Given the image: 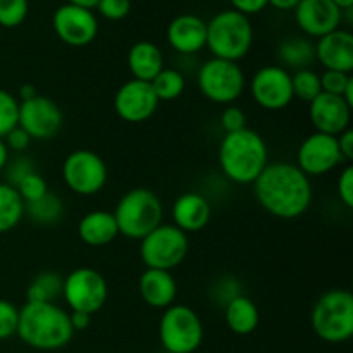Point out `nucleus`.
Wrapping results in <instances>:
<instances>
[{
    "label": "nucleus",
    "instance_id": "nucleus-39",
    "mask_svg": "<svg viewBox=\"0 0 353 353\" xmlns=\"http://www.w3.org/2000/svg\"><path fill=\"white\" fill-rule=\"evenodd\" d=\"M95 9L109 21H121L131 12V0H99Z\"/></svg>",
    "mask_w": 353,
    "mask_h": 353
},
{
    "label": "nucleus",
    "instance_id": "nucleus-43",
    "mask_svg": "<svg viewBox=\"0 0 353 353\" xmlns=\"http://www.w3.org/2000/svg\"><path fill=\"white\" fill-rule=\"evenodd\" d=\"M234 10L245 14V16H252V14H259L269 6L268 0H230Z\"/></svg>",
    "mask_w": 353,
    "mask_h": 353
},
{
    "label": "nucleus",
    "instance_id": "nucleus-26",
    "mask_svg": "<svg viewBox=\"0 0 353 353\" xmlns=\"http://www.w3.org/2000/svg\"><path fill=\"white\" fill-rule=\"evenodd\" d=\"M278 59L281 62V68L295 69H310L312 62L316 61V50L314 43L303 37H290L279 43Z\"/></svg>",
    "mask_w": 353,
    "mask_h": 353
},
{
    "label": "nucleus",
    "instance_id": "nucleus-46",
    "mask_svg": "<svg viewBox=\"0 0 353 353\" xmlns=\"http://www.w3.org/2000/svg\"><path fill=\"white\" fill-rule=\"evenodd\" d=\"M300 0H268L269 6H272L278 10H295Z\"/></svg>",
    "mask_w": 353,
    "mask_h": 353
},
{
    "label": "nucleus",
    "instance_id": "nucleus-3",
    "mask_svg": "<svg viewBox=\"0 0 353 353\" xmlns=\"http://www.w3.org/2000/svg\"><path fill=\"white\" fill-rule=\"evenodd\" d=\"M217 159L221 171L230 181L238 185H254L269 164L268 143L255 130L243 128L224 134Z\"/></svg>",
    "mask_w": 353,
    "mask_h": 353
},
{
    "label": "nucleus",
    "instance_id": "nucleus-18",
    "mask_svg": "<svg viewBox=\"0 0 353 353\" xmlns=\"http://www.w3.org/2000/svg\"><path fill=\"white\" fill-rule=\"evenodd\" d=\"M309 116L316 131L338 137L350 128L352 107L340 95L321 93L310 102Z\"/></svg>",
    "mask_w": 353,
    "mask_h": 353
},
{
    "label": "nucleus",
    "instance_id": "nucleus-15",
    "mask_svg": "<svg viewBox=\"0 0 353 353\" xmlns=\"http://www.w3.org/2000/svg\"><path fill=\"white\" fill-rule=\"evenodd\" d=\"M52 26L62 43L69 47H86L99 33V21L90 9L64 3L52 17Z\"/></svg>",
    "mask_w": 353,
    "mask_h": 353
},
{
    "label": "nucleus",
    "instance_id": "nucleus-20",
    "mask_svg": "<svg viewBox=\"0 0 353 353\" xmlns=\"http://www.w3.org/2000/svg\"><path fill=\"white\" fill-rule=\"evenodd\" d=\"M165 37L172 50L178 54H199L202 48H205L207 23L195 14H181L169 23Z\"/></svg>",
    "mask_w": 353,
    "mask_h": 353
},
{
    "label": "nucleus",
    "instance_id": "nucleus-42",
    "mask_svg": "<svg viewBox=\"0 0 353 353\" xmlns=\"http://www.w3.org/2000/svg\"><path fill=\"white\" fill-rule=\"evenodd\" d=\"M3 141H6L9 152L12 150V152H19L21 154V152H24L28 147H30L31 138L28 137V134L24 133L19 126H16L9 134H7L6 138H3Z\"/></svg>",
    "mask_w": 353,
    "mask_h": 353
},
{
    "label": "nucleus",
    "instance_id": "nucleus-29",
    "mask_svg": "<svg viewBox=\"0 0 353 353\" xmlns=\"http://www.w3.org/2000/svg\"><path fill=\"white\" fill-rule=\"evenodd\" d=\"M150 86L159 102H172L183 95L186 88V79L178 69L164 68L152 79Z\"/></svg>",
    "mask_w": 353,
    "mask_h": 353
},
{
    "label": "nucleus",
    "instance_id": "nucleus-28",
    "mask_svg": "<svg viewBox=\"0 0 353 353\" xmlns=\"http://www.w3.org/2000/svg\"><path fill=\"white\" fill-rule=\"evenodd\" d=\"M64 278L59 272L43 271L33 278L26 290V302H55L62 296Z\"/></svg>",
    "mask_w": 353,
    "mask_h": 353
},
{
    "label": "nucleus",
    "instance_id": "nucleus-13",
    "mask_svg": "<svg viewBox=\"0 0 353 353\" xmlns=\"http://www.w3.org/2000/svg\"><path fill=\"white\" fill-rule=\"evenodd\" d=\"M250 95L265 110H283L292 103V74L281 65H264L250 79Z\"/></svg>",
    "mask_w": 353,
    "mask_h": 353
},
{
    "label": "nucleus",
    "instance_id": "nucleus-21",
    "mask_svg": "<svg viewBox=\"0 0 353 353\" xmlns=\"http://www.w3.org/2000/svg\"><path fill=\"white\" fill-rule=\"evenodd\" d=\"M171 216L172 224L179 228L183 233H196L209 224L212 207L202 193L186 192L176 199Z\"/></svg>",
    "mask_w": 353,
    "mask_h": 353
},
{
    "label": "nucleus",
    "instance_id": "nucleus-44",
    "mask_svg": "<svg viewBox=\"0 0 353 353\" xmlns=\"http://www.w3.org/2000/svg\"><path fill=\"white\" fill-rule=\"evenodd\" d=\"M338 140V148H340V154L343 157L345 162L353 161V130L348 128L343 133H340L336 137Z\"/></svg>",
    "mask_w": 353,
    "mask_h": 353
},
{
    "label": "nucleus",
    "instance_id": "nucleus-36",
    "mask_svg": "<svg viewBox=\"0 0 353 353\" xmlns=\"http://www.w3.org/2000/svg\"><path fill=\"white\" fill-rule=\"evenodd\" d=\"M238 295H241L240 283L233 278V276H226V278L217 279L216 285L212 288V299L217 300V303H221L223 307H226L228 303L233 299H236Z\"/></svg>",
    "mask_w": 353,
    "mask_h": 353
},
{
    "label": "nucleus",
    "instance_id": "nucleus-51",
    "mask_svg": "<svg viewBox=\"0 0 353 353\" xmlns=\"http://www.w3.org/2000/svg\"><path fill=\"white\" fill-rule=\"evenodd\" d=\"M331 2H333L336 7H340L341 10L352 9L353 7V0H331Z\"/></svg>",
    "mask_w": 353,
    "mask_h": 353
},
{
    "label": "nucleus",
    "instance_id": "nucleus-7",
    "mask_svg": "<svg viewBox=\"0 0 353 353\" xmlns=\"http://www.w3.org/2000/svg\"><path fill=\"white\" fill-rule=\"evenodd\" d=\"M159 340L168 353H195L203 343V323L188 305L172 303L159 323Z\"/></svg>",
    "mask_w": 353,
    "mask_h": 353
},
{
    "label": "nucleus",
    "instance_id": "nucleus-17",
    "mask_svg": "<svg viewBox=\"0 0 353 353\" xmlns=\"http://www.w3.org/2000/svg\"><path fill=\"white\" fill-rule=\"evenodd\" d=\"M295 21L307 37L321 38L340 28L343 10L331 0H300L295 7Z\"/></svg>",
    "mask_w": 353,
    "mask_h": 353
},
{
    "label": "nucleus",
    "instance_id": "nucleus-8",
    "mask_svg": "<svg viewBox=\"0 0 353 353\" xmlns=\"http://www.w3.org/2000/svg\"><path fill=\"white\" fill-rule=\"evenodd\" d=\"M190 250L188 234L174 224H159L140 240V257L147 269L169 271L183 264Z\"/></svg>",
    "mask_w": 353,
    "mask_h": 353
},
{
    "label": "nucleus",
    "instance_id": "nucleus-37",
    "mask_svg": "<svg viewBox=\"0 0 353 353\" xmlns=\"http://www.w3.org/2000/svg\"><path fill=\"white\" fill-rule=\"evenodd\" d=\"M3 171H6V176H7L6 183H9L10 186H14V188H16L17 183H19L24 176H28L30 172L37 171V169H34L33 161H31L30 157H24V155H21V157L14 159V161L7 162V165Z\"/></svg>",
    "mask_w": 353,
    "mask_h": 353
},
{
    "label": "nucleus",
    "instance_id": "nucleus-4",
    "mask_svg": "<svg viewBox=\"0 0 353 353\" xmlns=\"http://www.w3.org/2000/svg\"><path fill=\"white\" fill-rule=\"evenodd\" d=\"M254 43V28L245 14L221 10L207 23V41L212 57L238 62L247 57Z\"/></svg>",
    "mask_w": 353,
    "mask_h": 353
},
{
    "label": "nucleus",
    "instance_id": "nucleus-49",
    "mask_svg": "<svg viewBox=\"0 0 353 353\" xmlns=\"http://www.w3.org/2000/svg\"><path fill=\"white\" fill-rule=\"evenodd\" d=\"M68 3H71V6H78V7H83V9H95L97 3H99V0H68Z\"/></svg>",
    "mask_w": 353,
    "mask_h": 353
},
{
    "label": "nucleus",
    "instance_id": "nucleus-6",
    "mask_svg": "<svg viewBox=\"0 0 353 353\" xmlns=\"http://www.w3.org/2000/svg\"><path fill=\"white\" fill-rule=\"evenodd\" d=\"M310 324L319 340L345 343L353 336V295L348 290L334 288L323 293L314 303Z\"/></svg>",
    "mask_w": 353,
    "mask_h": 353
},
{
    "label": "nucleus",
    "instance_id": "nucleus-31",
    "mask_svg": "<svg viewBox=\"0 0 353 353\" xmlns=\"http://www.w3.org/2000/svg\"><path fill=\"white\" fill-rule=\"evenodd\" d=\"M293 97L303 100V102H312L317 95L323 93L321 88V78L314 69H300L292 74Z\"/></svg>",
    "mask_w": 353,
    "mask_h": 353
},
{
    "label": "nucleus",
    "instance_id": "nucleus-2",
    "mask_svg": "<svg viewBox=\"0 0 353 353\" xmlns=\"http://www.w3.org/2000/svg\"><path fill=\"white\" fill-rule=\"evenodd\" d=\"M16 334L30 348L55 352L68 347L74 330L69 321V312L55 302H26L19 309Z\"/></svg>",
    "mask_w": 353,
    "mask_h": 353
},
{
    "label": "nucleus",
    "instance_id": "nucleus-40",
    "mask_svg": "<svg viewBox=\"0 0 353 353\" xmlns=\"http://www.w3.org/2000/svg\"><path fill=\"white\" fill-rule=\"evenodd\" d=\"M221 126L226 133H234L243 128H247V116L243 110L236 105H226V109L221 114Z\"/></svg>",
    "mask_w": 353,
    "mask_h": 353
},
{
    "label": "nucleus",
    "instance_id": "nucleus-23",
    "mask_svg": "<svg viewBox=\"0 0 353 353\" xmlns=\"http://www.w3.org/2000/svg\"><path fill=\"white\" fill-rule=\"evenodd\" d=\"M78 236L85 245L93 248L105 247L119 236L116 219L107 210H92L78 223Z\"/></svg>",
    "mask_w": 353,
    "mask_h": 353
},
{
    "label": "nucleus",
    "instance_id": "nucleus-38",
    "mask_svg": "<svg viewBox=\"0 0 353 353\" xmlns=\"http://www.w3.org/2000/svg\"><path fill=\"white\" fill-rule=\"evenodd\" d=\"M321 78V88L324 93H330V95H343L345 88L350 83L352 74H345L340 71H324L323 74H319Z\"/></svg>",
    "mask_w": 353,
    "mask_h": 353
},
{
    "label": "nucleus",
    "instance_id": "nucleus-47",
    "mask_svg": "<svg viewBox=\"0 0 353 353\" xmlns=\"http://www.w3.org/2000/svg\"><path fill=\"white\" fill-rule=\"evenodd\" d=\"M38 92H37V86H33L31 83H26V85H23L19 88V97H21V102H24V100H30L33 99V97H37Z\"/></svg>",
    "mask_w": 353,
    "mask_h": 353
},
{
    "label": "nucleus",
    "instance_id": "nucleus-45",
    "mask_svg": "<svg viewBox=\"0 0 353 353\" xmlns=\"http://www.w3.org/2000/svg\"><path fill=\"white\" fill-rule=\"evenodd\" d=\"M69 321H71L72 330L76 331H85L92 324V316L85 312H71L69 314Z\"/></svg>",
    "mask_w": 353,
    "mask_h": 353
},
{
    "label": "nucleus",
    "instance_id": "nucleus-48",
    "mask_svg": "<svg viewBox=\"0 0 353 353\" xmlns=\"http://www.w3.org/2000/svg\"><path fill=\"white\" fill-rule=\"evenodd\" d=\"M10 161V155H9V148H7L6 141L0 140V172L6 169L7 162Z\"/></svg>",
    "mask_w": 353,
    "mask_h": 353
},
{
    "label": "nucleus",
    "instance_id": "nucleus-41",
    "mask_svg": "<svg viewBox=\"0 0 353 353\" xmlns=\"http://www.w3.org/2000/svg\"><path fill=\"white\" fill-rule=\"evenodd\" d=\"M338 196L347 209L353 207V168L350 164L345 165L343 171L338 178Z\"/></svg>",
    "mask_w": 353,
    "mask_h": 353
},
{
    "label": "nucleus",
    "instance_id": "nucleus-19",
    "mask_svg": "<svg viewBox=\"0 0 353 353\" xmlns=\"http://www.w3.org/2000/svg\"><path fill=\"white\" fill-rule=\"evenodd\" d=\"M316 61H319L327 71H340L352 74L353 71V34L347 30L331 31L317 38L314 45Z\"/></svg>",
    "mask_w": 353,
    "mask_h": 353
},
{
    "label": "nucleus",
    "instance_id": "nucleus-30",
    "mask_svg": "<svg viewBox=\"0 0 353 353\" xmlns=\"http://www.w3.org/2000/svg\"><path fill=\"white\" fill-rule=\"evenodd\" d=\"M24 214H28L30 219L38 224H55L64 216V202L61 196L48 192L37 202L24 203Z\"/></svg>",
    "mask_w": 353,
    "mask_h": 353
},
{
    "label": "nucleus",
    "instance_id": "nucleus-33",
    "mask_svg": "<svg viewBox=\"0 0 353 353\" xmlns=\"http://www.w3.org/2000/svg\"><path fill=\"white\" fill-rule=\"evenodd\" d=\"M16 190L21 195V199H23L24 203H31V202H37V200H40L41 196L47 195L48 185L40 172L33 171L28 176H24V178L17 183Z\"/></svg>",
    "mask_w": 353,
    "mask_h": 353
},
{
    "label": "nucleus",
    "instance_id": "nucleus-50",
    "mask_svg": "<svg viewBox=\"0 0 353 353\" xmlns=\"http://www.w3.org/2000/svg\"><path fill=\"white\" fill-rule=\"evenodd\" d=\"M341 97H343L345 102H347L348 105H350L353 109V78L350 79V83L347 85V88H345L343 95H341Z\"/></svg>",
    "mask_w": 353,
    "mask_h": 353
},
{
    "label": "nucleus",
    "instance_id": "nucleus-10",
    "mask_svg": "<svg viewBox=\"0 0 353 353\" xmlns=\"http://www.w3.org/2000/svg\"><path fill=\"white\" fill-rule=\"evenodd\" d=\"M62 296L71 312H85L93 316L107 302L109 286L97 269L78 268L69 272L62 285Z\"/></svg>",
    "mask_w": 353,
    "mask_h": 353
},
{
    "label": "nucleus",
    "instance_id": "nucleus-5",
    "mask_svg": "<svg viewBox=\"0 0 353 353\" xmlns=\"http://www.w3.org/2000/svg\"><path fill=\"white\" fill-rule=\"evenodd\" d=\"M112 214L119 234L140 241L162 224L164 210L157 193L148 188H133L117 200Z\"/></svg>",
    "mask_w": 353,
    "mask_h": 353
},
{
    "label": "nucleus",
    "instance_id": "nucleus-11",
    "mask_svg": "<svg viewBox=\"0 0 353 353\" xmlns=\"http://www.w3.org/2000/svg\"><path fill=\"white\" fill-rule=\"evenodd\" d=\"M107 178L105 161L88 148L71 152L62 164V179L76 195H97L107 185Z\"/></svg>",
    "mask_w": 353,
    "mask_h": 353
},
{
    "label": "nucleus",
    "instance_id": "nucleus-16",
    "mask_svg": "<svg viewBox=\"0 0 353 353\" xmlns=\"http://www.w3.org/2000/svg\"><path fill=\"white\" fill-rule=\"evenodd\" d=\"M159 100L150 83L131 78L119 86L114 97V110L126 123H145L155 114Z\"/></svg>",
    "mask_w": 353,
    "mask_h": 353
},
{
    "label": "nucleus",
    "instance_id": "nucleus-25",
    "mask_svg": "<svg viewBox=\"0 0 353 353\" xmlns=\"http://www.w3.org/2000/svg\"><path fill=\"white\" fill-rule=\"evenodd\" d=\"M224 319H226L228 327L234 334L248 336V334H252L259 327L261 314H259V309L254 300L241 293V295H238L236 299H233L224 307Z\"/></svg>",
    "mask_w": 353,
    "mask_h": 353
},
{
    "label": "nucleus",
    "instance_id": "nucleus-24",
    "mask_svg": "<svg viewBox=\"0 0 353 353\" xmlns=\"http://www.w3.org/2000/svg\"><path fill=\"white\" fill-rule=\"evenodd\" d=\"M128 69L133 79L150 83L164 69V55L154 41H137L128 52Z\"/></svg>",
    "mask_w": 353,
    "mask_h": 353
},
{
    "label": "nucleus",
    "instance_id": "nucleus-34",
    "mask_svg": "<svg viewBox=\"0 0 353 353\" xmlns=\"http://www.w3.org/2000/svg\"><path fill=\"white\" fill-rule=\"evenodd\" d=\"M28 10H30L28 0H0V26H21L26 19Z\"/></svg>",
    "mask_w": 353,
    "mask_h": 353
},
{
    "label": "nucleus",
    "instance_id": "nucleus-12",
    "mask_svg": "<svg viewBox=\"0 0 353 353\" xmlns=\"http://www.w3.org/2000/svg\"><path fill=\"white\" fill-rule=\"evenodd\" d=\"M64 124V114L52 99L37 95L30 100L19 102L17 126L31 140H50L61 131Z\"/></svg>",
    "mask_w": 353,
    "mask_h": 353
},
{
    "label": "nucleus",
    "instance_id": "nucleus-9",
    "mask_svg": "<svg viewBox=\"0 0 353 353\" xmlns=\"http://www.w3.org/2000/svg\"><path fill=\"white\" fill-rule=\"evenodd\" d=\"M199 88L207 100L219 105H231L243 95L247 78L238 62L212 57L199 69Z\"/></svg>",
    "mask_w": 353,
    "mask_h": 353
},
{
    "label": "nucleus",
    "instance_id": "nucleus-22",
    "mask_svg": "<svg viewBox=\"0 0 353 353\" xmlns=\"http://www.w3.org/2000/svg\"><path fill=\"white\" fill-rule=\"evenodd\" d=\"M138 292L141 300L152 309H168L176 302L178 283L169 271L145 269L138 281Z\"/></svg>",
    "mask_w": 353,
    "mask_h": 353
},
{
    "label": "nucleus",
    "instance_id": "nucleus-32",
    "mask_svg": "<svg viewBox=\"0 0 353 353\" xmlns=\"http://www.w3.org/2000/svg\"><path fill=\"white\" fill-rule=\"evenodd\" d=\"M19 102L12 93L0 88V140L7 137L17 126Z\"/></svg>",
    "mask_w": 353,
    "mask_h": 353
},
{
    "label": "nucleus",
    "instance_id": "nucleus-14",
    "mask_svg": "<svg viewBox=\"0 0 353 353\" xmlns=\"http://www.w3.org/2000/svg\"><path fill=\"white\" fill-rule=\"evenodd\" d=\"M341 162L345 161L338 148L336 137L319 133V131L309 134L300 143L299 152H296V168L309 178L327 174L336 169Z\"/></svg>",
    "mask_w": 353,
    "mask_h": 353
},
{
    "label": "nucleus",
    "instance_id": "nucleus-1",
    "mask_svg": "<svg viewBox=\"0 0 353 353\" xmlns=\"http://www.w3.org/2000/svg\"><path fill=\"white\" fill-rule=\"evenodd\" d=\"M259 205L278 219L302 217L312 205V183L296 164L269 162L254 183Z\"/></svg>",
    "mask_w": 353,
    "mask_h": 353
},
{
    "label": "nucleus",
    "instance_id": "nucleus-27",
    "mask_svg": "<svg viewBox=\"0 0 353 353\" xmlns=\"http://www.w3.org/2000/svg\"><path fill=\"white\" fill-rule=\"evenodd\" d=\"M24 217V202L9 183H0V234L12 231Z\"/></svg>",
    "mask_w": 353,
    "mask_h": 353
},
{
    "label": "nucleus",
    "instance_id": "nucleus-35",
    "mask_svg": "<svg viewBox=\"0 0 353 353\" xmlns=\"http://www.w3.org/2000/svg\"><path fill=\"white\" fill-rule=\"evenodd\" d=\"M19 309L12 302L0 299V341L16 336Z\"/></svg>",
    "mask_w": 353,
    "mask_h": 353
}]
</instances>
